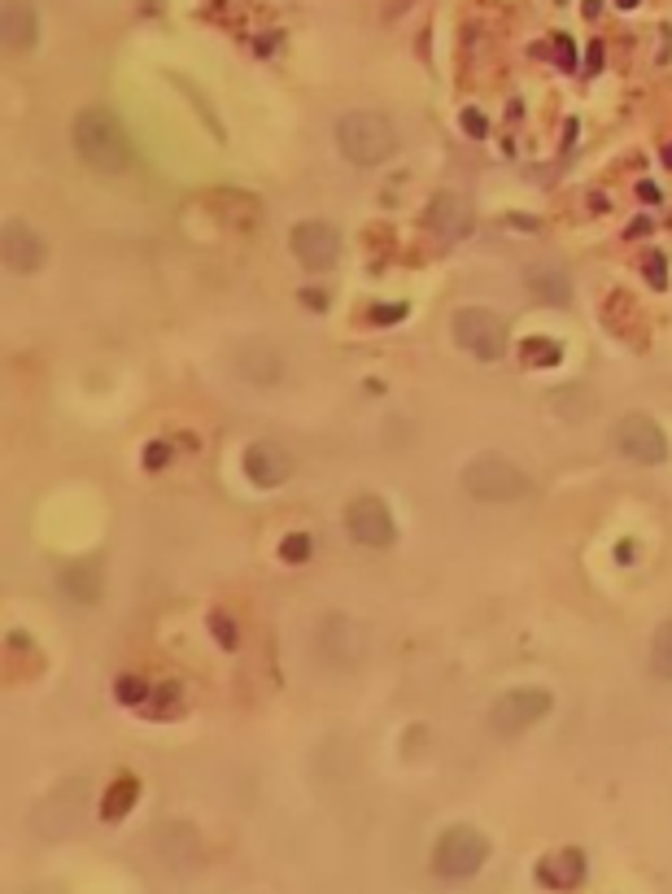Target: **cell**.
<instances>
[{
  "mask_svg": "<svg viewBox=\"0 0 672 894\" xmlns=\"http://www.w3.org/2000/svg\"><path fill=\"white\" fill-rule=\"evenodd\" d=\"M74 149L101 175H123L132 166V140L123 132V123L109 109H97V105L74 118Z\"/></svg>",
  "mask_w": 672,
  "mask_h": 894,
  "instance_id": "6da1fadb",
  "label": "cell"
},
{
  "mask_svg": "<svg viewBox=\"0 0 672 894\" xmlns=\"http://www.w3.org/2000/svg\"><path fill=\"white\" fill-rule=\"evenodd\" d=\"M336 144H340V153L349 158L354 166H380L393 158V149H398V132H393V123L384 118V114H375V109H354V114H345L340 123H336Z\"/></svg>",
  "mask_w": 672,
  "mask_h": 894,
  "instance_id": "7a4b0ae2",
  "label": "cell"
},
{
  "mask_svg": "<svg viewBox=\"0 0 672 894\" xmlns=\"http://www.w3.org/2000/svg\"><path fill=\"white\" fill-rule=\"evenodd\" d=\"M463 489H468L476 502H520V497L529 494V476L511 463L506 454L485 450V454H476L468 463V471H463Z\"/></svg>",
  "mask_w": 672,
  "mask_h": 894,
  "instance_id": "3957f363",
  "label": "cell"
},
{
  "mask_svg": "<svg viewBox=\"0 0 672 894\" xmlns=\"http://www.w3.org/2000/svg\"><path fill=\"white\" fill-rule=\"evenodd\" d=\"M450 328H454V340L468 349L471 358H480V363H498L506 354V328L494 310L463 305V310L450 319Z\"/></svg>",
  "mask_w": 672,
  "mask_h": 894,
  "instance_id": "277c9868",
  "label": "cell"
},
{
  "mask_svg": "<svg viewBox=\"0 0 672 894\" xmlns=\"http://www.w3.org/2000/svg\"><path fill=\"white\" fill-rule=\"evenodd\" d=\"M550 707H555V698L546 694V690H506V694L489 707V729L503 733V737L524 733V729H533Z\"/></svg>",
  "mask_w": 672,
  "mask_h": 894,
  "instance_id": "5b68a950",
  "label": "cell"
},
{
  "mask_svg": "<svg viewBox=\"0 0 672 894\" xmlns=\"http://www.w3.org/2000/svg\"><path fill=\"white\" fill-rule=\"evenodd\" d=\"M616 450L642 467H659L668 459V436L650 415H625L616 424Z\"/></svg>",
  "mask_w": 672,
  "mask_h": 894,
  "instance_id": "8992f818",
  "label": "cell"
},
{
  "mask_svg": "<svg viewBox=\"0 0 672 894\" xmlns=\"http://www.w3.org/2000/svg\"><path fill=\"white\" fill-rule=\"evenodd\" d=\"M345 529L349 537L358 541V546H367V550H384V546H393V515H389V506L380 502V497H354L349 506H345Z\"/></svg>",
  "mask_w": 672,
  "mask_h": 894,
  "instance_id": "52a82bcc",
  "label": "cell"
},
{
  "mask_svg": "<svg viewBox=\"0 0 672 894\" xmlns=\"http://www.w3.org/2000/svg\"><path fill=\"white\" fill-rule=\"evenodd\" d=\"M293 254H297V262L310 266V271H328L336 266L340 258V236H336L332 223H323V219H306L293 228Z\"/></svg>",
  "mask_w": 672,
  "mask_h": 894,
  "instance_id": "ba28073f",
  "label": "cell"
},
{
  "mask_svg": "<svg viewBox=\"0 0 672 894\" xmlns=\"http://www.w3.org/2000/svg\"><path fill=\"white\" fill-rule=\"evenodd\" d=\"M0 258H4V271L9 275H35L48 262V249H44V236L27 228V223H9L4 236H0Z\"/></svg>",
  "mask_w": 672,
  "mask_h": 894,
  "instance_id": "9c48e42d",
  "label": "cell"
},
{
  "mask_svg": "<svg viewBox=\"0 0 672 894\" xmlns=\"http://www.w3.org/2000/svg\"><path fill=\"white\" fill-rule=\"evenodd\" d=\"M245 471H249L254 485L275 489V485H284V480L293 476V459H289V450L275 445V441H254V445L245 450Z\"/></svg>",
  "mask_w": 672,
  "mask_h": 894,
  "instance_id": "30bf717a",
  "label": "cell"
},
{
  "mask_svg": "<svg viewBox=\"0 0 672 894\" xmlns=\"http://www.w3.org/2000/svg\"><path fill=\"white\" fill-rule=\"evenodd\" d=\"M471 201L459 197V193H437L433 205H428V228L441 236V240H468L471 236Z\"/></svg>",
  "mask_w": 672,
  "mask_h": 894,
  "instance_id": "8fae6325",
  "label": "cell"
},
{
  "mask_svg": "<svg viewBox=\"0 0 672 894\" xmlns=\"http://www.w3.org/2000/svg\"><path fill=\"white\" fill-rule=\"evenodd\" d=\"M236 366H240V375L249 380V384H275L280 380V371H284V363H280V354L275 349H267V345H245L240 354H236Z\"/></svg>",
  "mask_w": 672,
  "mask_h": 894,
  "instance_id": "7c38bea8",
  "label": "cell"
},
{
  "mask_svg": "<svg viewBox=\"0 0 672 894\" xmlns=\"http://www.w3.org/2000/svg\"><path fill=\"white\" fill-rule=\"evenodd\" d=\"M529 288L541 305H568L572 301V279L559 266H533L529 271Z\"/></svg>",
  "mask_w": 672,
  "mask_h": 894,
  "instance_id": "4fadbf2b",
  "label": "cell"
},
{
  "mask_svg": "<svg viewBox=\"0 0 672 894\" xmlns=\"http://www.w3.org/2000/svg\"><path fill=\"white\" fill-rule=\"evenodd\" d=\"M4 44H9L13 53H22V48L35 44V13L22 4V0H9V4H4Z\"/></svg>",
  "mask_w": 672,
  "mask_h": 894,
  "instance_id": "5bb4252c",
  "label": "cell"
},
{
  "mask_svg": "<svg viewBox=\"0 0 672 894\" xmlns=\"http://www.w3.org/2000/svg\"><path fill=\"white\" fill-rule=\"evenodd\" d=\"M485 855V847H480V838L468 833V829H459V833H450L445 838V847H441V860H450L445 868H454V873H468L471 864Z\"/></svg>",
  "mask_w": 672,
  "mask_h": 894,
  "instance_id": "9a60e30c",
  "label": "cell"
},
{
  "mask_svg": "<svg viewBox=\"0 0 672 894\" xmlns=\"http://www.w3.org/2000/svg\"><path fill=\"white\" fill-rule=\"evenodd\" d=\"M650 672L659 681H672V620H664L650 637Z\"/></svg>",
  "mask_w": 672,
  "mask_h": 894,
  "instance_id": "2e32d148",
  "label": "cell"
},
{
  "mask_svg": "<svg viewBox=\"0 0 672 894\" xmlns=\"http://www.w3.org/2000/svg\"><path fill=\"white\" fill-rule=\"evenodd\" d=\"M306 554H310V537H302V532H293V537L284 541V559H289V563H302Z\"/></svg>",
  "mask_w": 672,
  "mask_h": 894,
  "instance_id": "e0dca14e",
  "label": "cell"
},
{
  "mask_svg": "<svg viewBox=\"0 0 672 894\" xmlns=\"http://www.w3.org/2000/svg\"><path fill=\"white\" fill-rule=\"evenodd\" d=\"M463 127H468V135H485V118H480V109H463Z\"/></svg>",
  "mask_w": 672,
  "mask_h": 894,
  "instance_id": "ac0fdd59",
  "label": "cell"
},
{
  "mask_svg": "<svg viewBox=\"0 0 672 894\" xmlns=\"http://www.w3.org/2000/svg\"><path fill=\"white\" fill-rule=\"evenodd\" d=\"M214 632L223 637V646H232L236 637H232V629H228V615H214Z\"/></svg>",
  "mask_w": 672,
  "mask_h": 894,
  "instance_id": "d6986e66",
  "label": "cell"
},
{
  "mask_svg": "<svg viewBox=\"0 0 672 894\" xmlns=\"http://www.w3.org/2000/svg\"><path fill=\"white\" fill-rule=\"evenodd\" d=\"M140 694H144V685H140V681H123V698H127V702H132V698H140Z\"/></svg>",
  "mask_w": 672,
  "mask_h": 894,
  "instance_id": "ffe728a7",
  "label": "cell"
},
{
  "mask_svg": "<svg viewBox=\"0 0 672 894\" xmlns=\"http://www.w3.org/2000/svg\"><path fill=\"white\" fill-rule=\"evenodd\" d=\"M650 284H664V262H650Z\"/></svg>",
  "mask_w": 672,
  "mask_h": 894,
  "instance_id": "44dd1931",
  "label": "cell"
},
{
  "mask_svg": "<svg viewBox=\"0 0 672 894\" xmlns=\"http://www.w3.org/2000/svg\"><path fill=\"white\" fill-rule=\"evenodd\" d=\"M616 4H620V9H633V4H638V0H616Z\"/></svg>",
  "mask_w": 672,
  "mask_h": 894,
  "instance_id": "7402d4cb",
  "label": "cell"
}]
</instances>
